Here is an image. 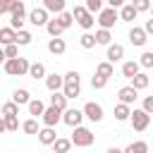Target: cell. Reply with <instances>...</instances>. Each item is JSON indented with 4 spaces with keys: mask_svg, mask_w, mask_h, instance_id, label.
Wrapping results in <instances>:
<instances>
[{
    "mask_svg": "<svg viewBox=\"0 0 153 153\" xmlns=\"http://www.w3.org/2000/svg\"><path fill=\"white\" fill-rule=\"evenodd\" d=\"M151 17H153V7H151Z\"/></svg>",
    "mask_w": 153,
    "mask_h": 153,
    "instance_id": "50",
    "label": "cell"
},
{
    "mask_svg": "<svg viewBox=\"0 0 153 153\" xmlns=\"http://www.w3.org/2000/svg\"><path fill=\"white\" fill-rule=\"evenodd\" d=\"M65 81H81V76H79V72H74V69H72V72H67V74H65Z\"/></svg>",
    "mask_w": 153,
    "mask_h": 153,
    "instance_id": "46",
    "label": "cell"
},
{
    "mask_svg": "<svg viewBox=\"0 0 153 153\" xmlns=\"http://www.w3.org/2000/svg\"><path fill=\"white\" fill-rule=\"evenodd\" d=\"M117 98H120V103H127V105H131L136 98H139V91L129 84V86H122L120 91H117Z\"/></svg>",
    "mask_w": 153,
    "mask_h": 153,
    "instance_id": "12",
    "label": "cell"
},
{
    "mask_svg": "<svg viewBox=\"0 0 153 153\" xmlns=\"http://www.w3.org/2000/svg\"><path fill=\"white\" fill-rule=\"evenodd\" d=\"M105 57H108V62H120L122 57H124V45H120V43H110L108 45V53H105Z\"/></svg>",
    "mask_w": 153,
    "mask_h": 153,
    "instance_id": "14",
    "label": "cell"
},
{
    "mask_svg": "<svg viewBox=\"0 0 153 153\" xmlns=\"http://www.w3.org/2000/svg\"><path fill=\"white\" fill-rule=\"evenodd\" d=\"M105 153H124V151H122V148H117V146H110Z\"/></svg>",
    "mask_w": 153,
    "mask_h": 153,
    "instance_id": "49",
    "label": "cell"
},
{
    "mask_svg": "<svg viewBox=\"0 0 153 153\" xmlns=\"http://www.w3.org/2000/svg\"><path fill=\"white\" fill-rule=\"evenodd\" d=\"M115 120H117V122L131 120V108H129L127 103H117V105H115Z\"/></svg>",
    "mask_w": 153,
    "mask_h": 153,
    "instance_id": "21",
    "label": "cell"
},
{
    "mask_svg": "<svg viewBox=\"0 0 153 153\" xmlns=\"http://www.w3.org/2000/svg\"><path fill=\"white\" fill-rule=\"evenodd\" d=\"M91 86H93V88H105V86H108V79H105V76H98V74H93V79H91Z\"/></svg>",
    "mask_w": 153,
    "mask_h": 153,
    "instance_id": "44",
    "label": "cell"
},
{
    "mask_svg": "<svg viewBox=\"0 0 153 153\" xmlns=\"http://www.w3.org/2000/svg\"><path fill=\"white\" fill-rule=\"evenodd\" d=\"M29 76L36 79V81H38V79H45V76H48V74H45V65H43V62H31Z\"/></svg>",
    "mask_w": 153,
    "mask_h": 153,
    "instance_id": "25",
    "label": "cell"
},
{
    "mask_svg": "<svg viewBox=\"0 0 153 153\" xmlns=\"http://www.w3.org/2000/svg\"><path fill=\"white\" fill-rule=\"evenodd\" d=\"M93 141H96V134H93L88 127H74V131H72V143H74L76 148H88V146H93Z\"/></svg>",
    "mask_w": 153,
    "mask_h": 153,
    "instance_id": "2",
    "label": "cell"
},
{
    "mask_svg": "<svg viewBox=\"0 0 153 153\" xmlns=\"http://www.w3.org/2000/svg\"><path fill=\"white\" fill-rule=\"evenodd\" d=\"M62 112H65V110H60V108H53V105H50V108L45 110V115L41 117V120H43V127H55V124L62 120Z\"/></svg>",
    "mask_w": 153,
    "mask_h": 153,
    "instance_id": "11",
    "label": "cell"
},
{
    "mask_svg": "<svg viewBox=\"0 0 153 153\" xmlns=\"http://www.w3.org/2000/svg\"><path fill=\"white\" fill-rule=\"evenodd\" d=\"M67 50V43H65V38L60 36V38H50L48 41V53L50 55H62Z\"/></svg>",
    "mask_w": 153,
    "mask_h": 153,
    "instance_id": "17",
    "label": "cell"
},
{
    "mask_svg": "<svg viewBox=\"0 0 153 153\" xmlns=\"http://www.w3.org/2000/svg\"><path fill=\"white\" fill-rule=\"evenodd\" d=\"M22 129H24L26 134H36V136H38V131H41V127H38V120H36V117H29V120L22 124Z\"/></svg>",
    "mask_w": 153,
    "mask_h": 153,
    "instance_id": "33",
    "label": "cell"
},
{
    "mask_svg": "<svg viewBox=\"0 0 153 153\" xmlns=\"http://www.w3.org/2000/svg\"><path fill=\"white\" fill-rule=\"evenodd\" d=\"M62 93H65L69 100H72V98H76V96H81V81H65Z\"/></svg>",
    "mask_w": 153,
    "mask_h": 153,
    "instance_id": "20",
    "label": "cell"
},
{
    "mask_svg": "<svg viewBox=\"0 0 153 153\" xmlns=\"http://www.w3.org/2000/svg\"><path fill=\"white\" fill-rule=\"evenodd\" d=\"M110 7H115V10H120V7H124V0H105Z\"/></svg>",
    "mask_w": 153,
    "mask_h": 153,
    "instance_id": "47",
    "label": "cell"
},
{
    "mask_svg": "<svg viewBox=\"0 0 153 153\" xmlns=\"http://www.w3.org/2000/svg\"><path fill=\"white\" fill-rule=\"evenodd\" d=\"M136 74H141L139 60H127V62L122 65V76H124V79H134Z\"/></svg>",
    "mask_w": 153,
    "mask_h": 153,
    "instance_id": "15",
    "label": "cell"
},
{
    "mask_svg": "<svg viewBox=\"0 0 153 153\" xmlns=\"http://www.w3.org/2000/svg\"><path fill=\"white\" fill-rule=\"evenodd\" d=\"M96 41H98V45H110L112 33H110L108 29H98V31H96Z\"/></svg>",
    "mask_w": 153,
    "mask_h": 153,
    "instance_id": "35",
    "label": "cell"
},
{
    "mask_svg": "<svg viewBox=\"0 0 153 153\" xmlns=\"http://www.w3.org/2000/svg\"><path fill=\"white\" fill-rule=\"evenodd\" d=\"M136 17H139V12H136V7H134L131 2H129V5H124V7H120V19H122V22L131 24Z\"/></svg>",
    "mask_w": 153,
    "mask_h": 153,
    "instance_id": "19",
    "label": "cell"
},
{
    "mask_svg": "<svg viewBox=\"0 0 153 153\" xmlns=\"http://www.w3.org/2000/svg\"><path fill=\"white\" fill-rule=\"evenodd\" d=\"M124 153H148V143L146 141H131L124 148Z\"/></svg>",
    "mask_w": 153,
    "mask_h": 153,
    "instance_id": "32",
    "label": "cell"
},
{
    "mask_svg": "<svg viewBox=\"0 0 153 153\" xmlns=\"http://www.w3.org/2000/svg\"><path fill=\"white\" fill-rule=\"evenodd\" d=\"M12 100H14L17 105H29L33 98H31V93H29L26 88H14V93H12Z\"/></svg>",
    "mask_w": 153,
    "mask_h": 153,
    "instance_id": "22",
    "label": "cell"
},
{
    "mask_svg": "<svg viewBox=\"0 0 153 153\" xmlns=\"http://www.w3.org/2000/svg\"><path fill=\"white\" fill-rule=\"evenodd\" d=\"M67 100H69V98H67L62 91H55V93L50 96V105H53V108H60V110H67Z\"/></svg>",
    "mask_w": 153,
    "mask_h": 153,
    "instance_id": "26",
    "label": "cell"
},
{
    "mask_svg": "<svg viewBox=\"0 0 153 153\" xmlns=\"http://www.w3.org/2000/svg\"><path fill=\"white\" fill-rule=\"evenodd\" d=\"M2 57H5V60H14V57H19V45H17V43H10V45H5V50H2Z\"/></svg>",
    "mask_w": 153,
    "mask_h": 153,
    "instance_id": "38",
    "label": "cell"
},
{
    "mask_svg": "<svg viewBox=\"0 0 153 153\" xmlns=\"http://www.w3.org/2000/svg\"><path fill=\"white\" fill-rule=\"evenodd\" d=\"M43 7H45L48 12L62 14V12H65V0H43Z\"/></svg>",
    "mask_w": 153,
    "mask_h": 153,
    "instance_id": "30",
    "label": "cell"
},
{
    "mask_svg": "<svg viewBox=\"0 0 153 153\" xmlns=\"http://www.w3.org/2000/svg\"><path fill=\"white\" fill-rule=\"evenodd\" d=\"M74 143H72V139H65V136H57V141L53 143V151L55 153H69V148H72Z\"/></svg>",
    "mask_w": 153,
    "mask_h": 153,
    "instance_id": "27",
    "label": "cell"
},
{
    "mask_svg": "<svg viewBox=\"0 0 153 153\" xmlns=\"http://www.w3.org/2000/svg\"><path fill=\"white\" fill-rule=\"evenodd\" d=\"M148 81H151V79H148V74H143V72H141V74H136V76L131 79V86H134L136 91H143V88H148Z\"/></svg>",
    "mask_w": 153,
    "mask_h": 153,
    "instance_id": "31",
    "label": "cell"
},
{
    "mask_svg": "<svg viewBox=\"0 0 153 153\" xmlns=\"http://www.w3.org/2000/svg\"><path fill=\"white\" fill-rule=\"evenodd\" d=\"M26 108H29V115H31V117H43V115H45V110H48V108H45V103H43L41 98H33Z\"/></svg>",
    "mask_w": 153,
    "mask_h": 153,
    "instance_id": "18",
    "label": "cell"
},
{
    "mask_svg": "<svg viewBox=\"0 0 153 153\" xmlns=\"http://www.w3.org/2000/svg\"><path fill=\"white\" fill-rule=\"evenodd\" d=\"M24 22H26V5L19 0V7L10 14V26H12L14 31H22V29H24Z\"/></svg>",
    "mask_w": 153,
    "mask_h": 153,
    "instance_id": "7",
    "label": "cell"
},
{
    "mask_svg": "<svg viewBox=\"0 0 153 153\" xmlns=\"http://www.w3.org/2000/svg\"><path fill=\"white\" fill-rule=\"evenodd\" d=\"M2 122H5V129L7 131H17L19 129V120L17 117H2Z\"/></svg>",
    "mask_w": 153,
    "mask_h": 153,
    "instance_id": "43",
    "label": "cell"
},
{
    "mask_svg": "<svg viewBox=\"0 0 153 153\" xmlns=\"http://www.w3.org/2000/svg\"><path fill=\"white\" fill-rule=\"evenodd\" d=\"M29 22L33 24V26H48V10L45 7H36V10H31L29 12Z\"/></svg>",
    "mask_w": 153,
    "mask_h": 153,
    "instance_id": "8",
    "label": "cell"
},
{
    "mask_svg": "<svg viewBox=\"0 0 153 153\" xmlns=\"http://www.w3.org/2000/svg\"><path fill=\"white\" fill-rule=\"evenodd\" d=\"M45 31H48V36H50V38H60L65 29H62V24H60V22H57V17H55V19H50V22H48Z\"/></svg>",
    "mask_w": 153,
    "mask_h": 153,
    "instance_id": "24",
    "label": "cell"
},
{
    "mask_svg": "<svg viewBox=\"0 0 153 153\" xmlns=\"http://www.w3.org/2000/svg\"><path fill=\"white\" fill-rule=\"evenodd\" d=\"M2 69H5V74H10V76H24V74H29L31 62H29L26 57H14V60H5Z\"/></svg>",
    "mask_w": 153,
    "mask_h": 153,
    "instance_id": "1",
    "label": "cell"
},
{
    "mask_svg": "<svg viewBox=\"0 0 153 153\" xmlns=\"http://www.w3.org/2000/svg\"><path fill=\"white\" fill-rule=\"evenodd\" d=\"M38 141H41L43 146H53V143L57 141V131H55L53 127H43V129L38 131Z\"/></svg>",
    "mask_w": 153,
    "mask_h": 153,
    "instance_id": "16",
    "label": "cell"
},
{
    "mask_svg": "<svg viewBox=\"0 0 153 153\" xmlns=\"http://www.w3.org/2000/svg\"><path fill=\"white\" fill-rule=\"evenodd\" d=\"M0 43H2V45L17 43V31H14L12 26H5V29H0Z\"/></svg>",
    "mask_w": 153,
    "mask_h": 153,
    "instance_id": "23",
    "label": "cell"
},
{
    "mask_svg": "<svg viewBox=\"0 0 153 153\" xmlns=\"http://www.w3.org/2000/svg\"><path fill=\"white\" fill-rule=\"evenodd\" d=\"M141 108H143V110H146L148 115H153V96H146V98H143V105H141Z\"/></svg>",
    "mask_w": 153,
    "mask_h": 153,
    "instance_id": "45",
    "label": "cell"
},
{
    "mask_svg": "<svg viewBox=\"0 0 153 153\" xmlns=\"http://www.w3.org/2000/svg\"><path fill=\"white\" fill-rule=\"evenodd\" d=\"M19 7V0H0V14H12Z\"/></svg>",
    "mask_w": 153,
    "mask_h": 153,
    "instance_id": "34",
    "label": "cell"
},
{
    "mask_svg": "<svg viewBox=\"0 0 153 153\" xmlns=\"http://www.w3.org/2000/svg\"><path fill=\"white\" fill-rule=\"evenodd\" d=\"M129 122H131V127H134L136 131H143V129H148V124H151V115H148L143 108H134Z\"/></svg>",
    "mask_w": 153,
    "mask_h": 153,
    "instance_id": "4",
    "label": "cell"
},
{
    "mask_svg": "<svg viewBox=\"0 0 153 153\" xmlns=\"http://www.w3.org/2000/svg\"><path fill=\"white\" fill-rule=\"evenodd\" d=\"M31 38H33V36H31L26 29L17 31V45H29V43H31Z\"/></svg>",
    "mask_w": 153,
    "mask_h": 153,
    "instance_id": "41",
    "label": "cell"
},
{
    "mask_svg": "<svg viewBox=\"0 0 153 153\" xmlns=\"http://www.w3.org/2000/svg\"><path fill=\"white\" fill-rule=\"evenodd\" d=\"M96 74L98 76H105V79H110L112 74H115V67H112V62H98V67H96Z\"/></svg>",
    "mask_w": 153,
    "mask_h": 153,
    "instance_id": "29",
    "label": "cell"
},
{
    "mask_svg": "<svg viewBox=\"0 0 153 153\" xmlns=\"http://www.w3.org/2000/svg\"><path fill=\"white\" fill-rule=\"evenodd\" d=\"M86 115H84V110H79V108H67L65 112H62V122L67 124V127H81V120H84Z\"/></svg>",
    "mask_w": 153,
    "mask_h": 153,
    "instance_id": "6",
    "label": "cell"
},
{
    "mask_svg": "<svg viewBox=\"0 0 153 153\" xmlns=\"http://www.w3.org/2000/svg\"><path fill=\"white\" fill-rule=\"evenodd\" d=\"M146 41H148L146 29H139V26H131V29H129V43H131V45L143 48V45H146Z\"/></svg>",
    "mask_w": 153,
    "mask_h": 153,
    "instance_id": "9",
    "label": "cell"
},
{
    "mask_svg": "<svg viewBox=\"0 0 153 153\" xmlns=\"http://www.w3.org/2000/svg\"><path fill=\"white\" fill-rule=\"evenodd\" d=\"M103 2H105V0H86L84 5H86V10H88L91 14H96V12L100 14V12L105 10V7H103Z\"/></svg>",
    "mask_w": 153,
    "mask_h": 153,
    "instance_id": "39",
    "label": "cell"
},
{
    "mask_svg": "<svg viewBox=\"0 0 153 153\" xmlns=\"http://www.w3.org/2000/svg\"><path fill=\"white\" fill-rule=\"evenodd\" d=\"M131 5L136 7V12H151V0H131Z\"/></svg>",
    "mask_w": 153,
    "mask_h": 153,
    "instance_id": "42",
    "label": "cell"
},
{
    "mask_svg": "<svg viewBox=\"0 0 153 153\" xmlns=\"http://www.w3.org/2000/svg\"><path fill=\"white\" fill-rule=\"evenodd\" d=\"M139 65H141L143 69H151V67H153V50H146V53L139 57Z\"/></svg>",
    "mask_w": 153,
    "mask_h": 153,
    "instance_id": "40",
    "label": "cell"
},
{
    "mask_svg": "<svg viewBox=\"0 0 153 153\" xmlns=\"http://www.w3.org/2000/svg\"><path fill=\"white\" fill-rule=\"evenodd\" d=\"M57 22H60V24H62V29H65V31H67V29H69V26H72V24H74V14H72V12H67V10H65V12H62V14H57Z\"/></svg>",
    "mask_w": 153,
    "mask_h": 153,
    "instance_id": "37",
    "label": "cell"
},
{
    "mask_svg": "<svg viewBox=\"0 0 153 153\" xmlns=\"http://www.w3.org/2000/svg\"><path fill=\"white\" fill-rule=\"evenodd\" d=\"M79 45L84 48V50H91V48H96L98 45V41H96V33H81V38H79Z\"/></svg>",
    "mask_w": 153,
    "mask_h": 153,
    "instance_id": "28",
    "label": "cell"
},
{
    "mask_svg": "<svg viewBox=\"0 0 153 153\" xmlns=\"http://www.w3.org/2000/svg\"><path fill=\"white\" fill-rule=\"evenodd\" d=\"M120 19V10H115V7H105L100 14H98V26L100 29H112L115 26V22Z\"/></svg>",
    "mask_w": 153,
    "mask_h": 153,
    "instance_id": "5",
    "label": "cell"
},
{
    "mask_svg": "<svg viewBox=\"0 0 153 153\" xmlns=\"http://www.w3.org/2000/svg\"><path fill=\"white\" fill-rule=\"evenodd\" d=\"M72 14H74V22H76L84 31L93 29V24L98 22V19H96V14H91V12L86 10V5H76V7L72 10Z\"/></svg>",
    "mask_w": 153,
    "mask_h": 153,
    "instance_id": "3",
    "label": "cell"
},
{
    "mask_svg": "<svg viewBox=\"0 0 153 153\" xmlns=\"http://www.w3.org/2000/svg\"><path fill=\"white\" fill-rule=\"evenodd\" d=\"M143 29H146V33H148V36H153V17H151V19H146V26H143Z\"/></svg>",
    "mask_w": 153,
    "mask_h": 153,
    "instance_id": "48",
    "label": "cell"
},
{
    "mask_svg": "<svg viewBox=\"0 0 153 153\" xmlns=\"http://www.w3.org/2000/svg\"><path fill=\"white\" fill-rule=\"evenodd\" d=\"M81 110H84V115H86L91 122H100V120L105 117V115H103V105H98V103H93V100H91V103H86Z\"/></svg>",
    "mask_w": 153,
    "mask_h": 153,
    "instance_id": "10",
    "label": "cell"
},
{
    "mask_svg": "<svg viewBox=\"0 0 153 153\" xmlns=\"http://www.w3.org/2000/svg\"><path fill=\"white\" fill-rule=\"evenodd\" d=\"M17 115H19V105L14 100H10V103L2 105V117H17Z\"/></svg>",
    "mask_w": 153,
    "mask_h": 153,
    "instance_id": "36",
    "label": "cell"
},
{
    "mask_svg": "<svg viewBox=\"0 0 153 153\" xmlns=\"http://www.w3.org/2000/svg\"><path fill=\"white\" fill-rule=\"evenodd\" d=\"M45 86H48V91H53V93H55V91H62V88H65V74H57V72H55V74H48V76H45Z\"/></svg>",
    "mask_w": 153,
    "mask_h": 153,
    "instance_id": "13",
    "label": "cell"
}]
</instances>
